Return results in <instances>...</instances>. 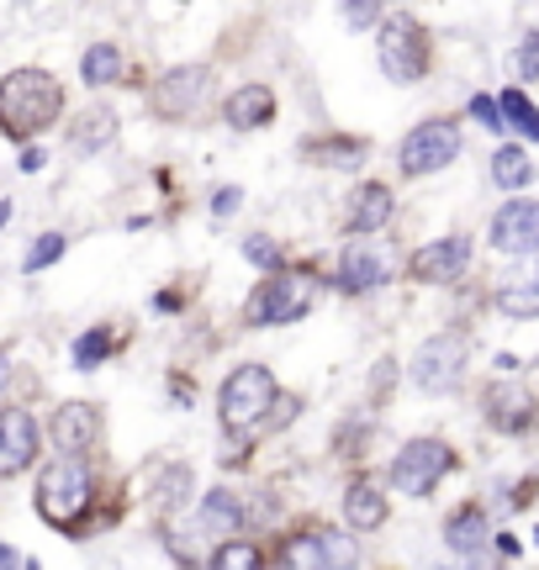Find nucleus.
Wrapping results in <instances>:
<instances>
[{
    "label": "nucleus",
    "instance_id": "obj_1",
    "mask_svg": "<svg viewBox=\"0 0 539 570\" xmlns=\"http://www.w3.org/2000/svg\"><path fill=\"white\" fill-rule=\"evenodd\" d=\"M63 111V90L48 69H11L0 80V132L11 142L38 138L42 127H53Z\"/></svg>",
    "mask_w": 539,
    "mask_h": 570
},
{
    "label": "nucleus",
    "instance_id": "obj_2",
    "mask_svg": "<svg viewBox=\"0 0 539 570\" xmlns=\"http://www.w3.org/2000/svg\"><path fill=\"white\" fill-rule=\"evenodd\" d=\"M38 512L42 523H53L59 533H80V518L85 508L96 502V481H90V465L85 460H53V465H42L38 475Z\"/></svg>",
    "mask_w": 539,
    "mask_h": 570
},
{
    "label": "nucleus",
    "instance_id": "obj_3",
    "mask_svg": "<svg viewBox=\"0 0 539 570\" xmlns=\"http://www.w3.org/2000/svg\"><path fill=\"white\" fill-rule=\"evenodd\" d=\"M281 402V386L265 365H238L228 370V381L217 391V412H223V428L228 433H249V428H265L270 412Z\"/></svg>",
    "mask_w": 539,
    "mask_h": 570
},
{
    "label": "nucleus",
    "instance_id": "obj_4",
    "mask_svg": "<svg viewBox=\"0 0 539 570\" xmlns=\"http://www.w3.org/2000/svg\"><path fill=\"white\" fill-rule=\"evenodd\" d=\"M317 302V285L307 275H270L244 306V323L249 327H286L296 317H307Z\"/></svg>",
    "mask_w": 539,
    "mask_h": 570
},
{
    "label": "nucleus",
    "instance_id": "obj_5",
    "mask_svg": "<svg viewBox=\"0 0 539 570\" xmlns=\"http://www.w3.org/2000/svg\"><path fill=\"white\" fill-rule=\"evenodd\" d=\"M465 354H471V338L465 333H434L423 338L413 354V386L423 396H450L465 375Z\"/></svg>",
    "mask_w": 539,
    "mask_h": 570
},
{
    "label": "nucleus",
    "instance_id": "obj_6",
    "mask_svg": "<svg viewBox=\"0 0 539 570\" xmlns=\"http://www.w3.org/2000/svg\"><path fill=\"white\" fill-rule=\"evenodd\" d=\"M375 53H381V69H386V80H396V85L423 80V69H429V38H423V27H418L413 17L381 21Z\"/></svg>",
    "mask_w": 539,
    "mask_h": 570
},
{
    "label": "nucleus",
    "instance_id": "obj_7",
    "mask_svg": "<svg viewBox=\"0 0 539 570\" xmlns=\"http://www.w3.org/2000/svg\"><path fill=\"white\" fill-rule=\"evenodd\" d=\"M450 470H455V454H450L444 439H413V444H402V454L392 460V487L402 491V497H429Z\"/></svg>",
    "mask_w": 539,
    "mask_h": 570
},
{
    "label": "nucleus",
    "instance_id": "obj_8",
    "mask_svg": "<svg viewBox=\"0 0 539 570\" xmlns=\"http://www.w3.org/2000/svg\"><path fill=\"white\" fill-rule=\"evenodd\" d=\"M460 159V122L450 117H434V122H418L408 138H402V175H434L444 164Z\"/></svg>",
    "mask_w": 539,
    "mask_h": 570
},
{
    "label": "nucleus",
    "instance_id": "obj_9",
    "mask_svg": "<svg viewBox=\"0 0 539 570\" xmlns=\"http://www.w3.org/2000/svg\"><path fill=\"white\" fill-rule=\"evenodd\" d=\"M207 101H212V69H202V63L169 69L165 80L154 85V111L165 122H196Z\"/></svg>",
    "mask_w": 539,
    "mask_h": 570
},
{
    "label": "nucleus",
    "instance_id": "obj_10",
    "mask_svg": "<svg viewBox=\"0 0 539 570\" xmlns=\"http://www.w3.org/2000/svg\"><path fill=\"white\" fill-rule=\"evenodd\" d=\"M386 281H392L386 244H344V254H339V291L344 296H371Z\"/></svg>",
    "mask_w": 539,
    "mask_h": 570
},
{
    "label": "nucleus",
    "instance_id": "obj_11",
    "mask_svg": "<svg viewBox=\"0 0 539 570\" xmlns=\"http://www.w3.org/2000/svg\"><path fill=\"white\" fill-rule=\"evenodd\" d=\"M38 460V423L27 407H0V481H11Z\"/></svg>",
    "mask_w": 539,
    "mask_h": 570
},
{
    "label": "nucleus",
    "instance_id": "obj_12",
    "mask_svg": "<svg viewBox=\"0 0 539 570\" xmlns=\"http://www.w3.org/2000/svg\"><path fill=\"white\" fill-rule=\"evenodd\" d=\"M492 248L498 254H539V202H508L492 217Z\"/></svg>",
    "mask_w": 539,
    "mask_h": 570
},
{
    "label": "nucleus",
    "instance_id": "obj_13",
    "mask_svg": "<svg viewBox=\"0 0 539 570\" xmlns=\"http://www.w3.org/2000/svg\"><path fill=\"white\" fill-rule=\"evenodd\" d=\"M53 444L69 454V460H80L90 449L101 444V407H90V402H63L53 412Z\"/></svg>",
    "mask_w": 539,
    "mask_h": 570
},
{
    "label": "nucleus",
    "instance_id": "obj_14",
    "mask_svg": "<svg viewBox=\"0 0 539 570\" xmlns=\"http://www.w3.org/2000/svg\"><path fill=\"white\" fill-rule=\"evenodd\" d=\"M465 265H471V244L465 238H439V244H423L413 254V281L423 285H450L465 275Z\"/></svg>",
    "mask_w": 539,
    "mask_h": 570
},
{
    "label": "nucleus",
    "instance_id": "obj_15",
    "mask_svg": "<svg viewBox=\"0 0 539 570\" xmlns=\"http://www.w3.org/2000/svg\"><path fill=\"white\" fill-rule=\"evenodd\" d=\"M392 212H396L392 190H386L381 180H371V185H360V190L350 196V206H344V227L371 238V233H381V227L392 223Z\"/></svg>",
    "mask_w": 539,
    "mask_h": 570
},
{
    "label": "nucleus",
    "instance_id": "obj_16",
    "mask_svg": "<svg viewBox=\"0 0 539 570\" xmlns=\"http://www.w3.org/2000/svg\"><path fill=\"white\" fill-rule=\"evenodd\" d=\"M535 412H539V402L523 386H513V381L487 391V423L498 428V433H523V428L535 423Z\"/></svg>",
    "mask_w": 539,
    "mask_h": 570
},
{
    "label": "nucleus",
    "instance_id": "obj_17",
    "mask_svg": "<svg viewBox=\"0 0 539 570\" xmlns=\"http://www.w3.org/2000/svg\"><path fill=\"white\" fill-rule=\"evenodd\" d=\"M223 117H228L233 132L270 127L275 122V90H270V85H244V90H233L228 106H223Z\"/></svg>",
    "mask_w": 539,
    "mask_h": 570
},
{
    "label": "nucleus",
    "instance_id": "obj_18",
    "mask_svg": "<svg viewBox=\"0 0 539 570\" xmlns=\"http://www.w3.org/2000/svg\"><path fill=\"white\" fill-rule=\"evenodd\" d=\"M386 512H392V502H386V491L375 487V481H354L344 491V518H350L354 533H375L386 523Z\"/></svg>",
    "mask_w": 539,
    "mask_h": 570
},
{
    "label": "nucleus",
    "instance_id": "obj_19",
    "mask_svg": "<svg viewBox=\"0 0 539 570\" xmlns=\"http://www.w3.org/2000/svg\"><path fill=\"white\" fill-rule=\"evenodd\" d=\"M249 523V508L233 497V491H207V502H202V512H196V529L202 533H233Z\"/></svg>",
    "mask_w": 539,
    "mask_h": 570
},
{
    "label": "nucleus",
    "instance_id": "obj_20",
    "mask_svg": "<svg viewBox=\"0 0 539 570\" xmlns=\"http://www.w3.org/2000/svg\"><path fill=\"white\" fill-rule=\"evenodd\" d=\"M111 138H117V111H106V106L80 111V122L69 127V148L75 154H101Z\"/></svg>",
    "mask_w": 539,
    "mask_h": 570
},
{
    "label": "nucleus",
    "instance_id": "obj_21",
    "mask_svg": "<svg viewBox=\"0 0 539 570\" xmlns=\"http://www.w3.org/2000/svg\"><path fill=\"white\" fill-rule=\"evenodd\" d=\"M444 544L455 554H477L481 544H487V512L471 502V508H455L450 518H444Z\"/></svg>",
    "mask_w": 539,
    "mask_h": 570
},
{
    "label": "nucleus",
    "instance_id": "obj_22",
    "mask_svg": "<svg viewBox=\"0 0 539 570\" xmlns=\"http://www.w3.org/2000/svg\"><path fill=\"white\" fill-rule=\"evenodd\" d=\"M498 306L508 312V317H539V269L502 281L498 285Z\"/></svg>",
    "mask_w": 539,
    "mask_h": 570
},
{
    "label": "nucleus",
    "instance_id": "obj_23",
    "mask_svg": "<svg viewBox=\"0 0 539 570\" xmlns=\"http://www.w3.org/2000/svg\"><path fill=\"white\" fill-rule=\"evenodd\" d=\"M281 570H329V550H323V533H296L286 539V550H281Z\"/></svg>",
    "mask_w": 539,
    "mask_h": 570
},
{
    "label": "nucleus",
    "instance_id": "obj_24",
    "mask_svg": "<svg viewBox=\"0 0 539 570\" xmlns=\"http://www.w3.org/2000/svg\"><path fill=\"white\" fill-rule=\"evenodd\" d=\"M80 75H85V85H111L117 75H122V48L117 42H90L85 48V63H80Z\"/></svg>",
    "mask_w": 539,
    "mask_h": 570
},
{
    "label": "nucleus",
    "instance_id": "obj_25",
    "mask_svg": "<svg viewBox=\"0 0 539 570\" xmlns=\"http://www.w3.org/2000/svg\"><path fill=\"white\" fill-rule=\"evenodd\" d=\"M492 180H498L502 190H523V185L535 180V159H529L523 148H513V142H508V148H498V154H492Z\"/></svg>",
    "mask_w": 539,
    "mask_h": 570
},
{
    "label": "nucleus",
    "instance_id": "obj_26",
    "mask_svg": "<svg viewBox=\"0 0 539 570\" xmlns=\"http://www.w3.org/2000/svg\"><path fill=\"white\" fill-rule=\"evenodd\" d=\"M307 154H317L312 164H333V169H354L365 159V138H329V142H307Z\"/></svg>",
    "mask_w": 539,
    "mask_h": 570
},
{
    "label": "nucleus",
    "instance_id": "obj_27",
    "mask_svg": "<svg viewBox=\"0 0 539 570\" xmlns=\"http://www.w3.org/2000/svg\"><path fill=\"white\" fill-rule=\"evenodd\" d=\"M259 544L254 539H223L217 550H212V570H259Z\"/></svg>",
    "mask_w": 539,
    "mask_h": 570
},
{
    "label": "nucleus",
    "instance_id": "obj_28",
    "mask_svg": "<svg viewBox=\"0 0 539 570\" xmlns=\"http://www.w3.org/2000/svg\"><path fill=\"white\" fill-rule=\"evenodd\" d=\"M498 111H502V127H519L523 138H535V142H539V111H535L529 101H523V90H502Z\"/></svg>",
    "mask_w": 539,
    "mask_h": 570
},
{
    "label": "nucleus",
    "instance_id": "obj_29",
    "mask_svg": "<svg viewBox=\"0 0 539 570\" xmlns=\"http://www.w3.org/2000/svg\"><path fill=\"white\" fill-rule=\"evenodd\" d=\"M190 487H196V475H190V465H169L165 475H159V487H154V502L165 512H175L180 502L190 497Z\"/></svg>",
    "mask_w": 539,
    "mask_h": 570
},
{
    "label": "nucleus",
    "instance_id": "obj_30",
    "mask_svg": "<svg viewBox=\"0 0 539 570\" xmlns=\"http://www.w3.org/2000/svg\"><path fill=\"white\" fill-rule=\"evenodd\" d=\"M117 348V338H111V327H90L80 344H75V370H96Z\"/></svg>",
    "mask_w": 539,
    "mask_h": 570
},
{
    "label": "nucleus",
    "instance_id": "obj_31",
    "mask_svg": "<svg viewBox=\"0 0 539 570\" xmlns=\"http://www.w3.org/2000/svg\"><path fill=\"white\" fill-rule=\"evenodd\" d=\"M63 248H69V238H63V233H42V238H32V248H27L21 269H27V275H38V269H48L53 259H63Z\"/></svg>",
    "mask_w": 539,
    "mask_h": 570
},
{
    "label": "nucleus",
    "instance_id": "obj_32",
    "mask_svg": "<svg viewBox=\"0 0 539 570\" xmlns=\"http://www.w3.org/2000/svg\"><path fill=\"white\" fill-rule=\"evenodd\" d=\"M244 259L259 269H281L286 265V254L275 248V238H265V233H254V238H244Z\"/></svg>",
    "mask_w": 539,
    "mask_h": 570
},
{
    "label": "nucleus",
    "instance_id": "obj_33",
    "mask_svg": "<svg viewBox=\"0 0 539 570\" xmlns=\"http://www.w3.org/2000/svg\"><path fill=\"white\" fill-rule=\"evenodd\" d=\"M344 21H350V32H365L381 21V0H344Z\"/></svg>",
    "mask_w": 539,
    "mask_h": 570
},
{
    "label": "nucleus",
    "instance_id": "obj_34",
    "mask_svg": "<svg viewBox=\"0 0 539 570\" xmlns=\"http://www.w3.org/2000/svg\"><path fill=\"white\" fill-rule=\"evenodd\" d=\"M513 69H519L523 80H539V32L519 42V53H513Z\"/></svg>",
    "mask_w": 539,
    "mask_h": 570
},
{
    "label": "nucleus",
    "instance_id": "obj_35",
    "mask_svg": "<svg viewBox=\"0 0 539 570\" xmlns=\"http://www.w3.org/2000/svg\"><path fill=\"white\" fill-rule=\"evenodd\" d=\"M471 117H477L481 127L502 132V111H498V101H492V96H477V101H471Z\"/></svg>",
    "mask_w": 539,
    "mask_h": 570
},
{
    "label": "nucleus",
    "instance_id": "obj_36",
    "mask_svg": "<svg viewBox=\"0 0 539 570\" xmlns=\"http://www.w3.org/2000/svg\"><path fill=\"white\" fill-rule=\"evenodd\" d=\"M238 202H244V190H238V185H223V190L212 196V217H233Z\"/></svg>",
    "mask_w": 539,
    "mask_h": 570
},
{
    "label": "nucleus",
    "instance_id": "obj_37",
    "mask_svg": "<svg viewBox=\"0 0 539 570\" xmlns=\"http://www.w3.org/2000/svg\"><path fill=\"white\" fill-rule=\"evenodd\" d=\"M0 570H42L38 560H27V554H17L11 544H0Z\"/></svg>",
    "mask_w": 539,
    "mask_h": 570
},
{
    "label": "nucleus",
    "instance_id": "obj_38",
    "mask_svg": "<svg viewBox=\"0 0 539 570\" xmlns=\"http://www.w3.org/2000/svg\"><path fill=\"white\" fill-rule=\"evenodd\" d=\"M42 164H48V154H42V148H21V169H27V175H38Z\"/></svg>",
    "mask_w": 539,
    "mask_h": 570
},
{
    "label": "nucleus",
    "instance_id": "obj_39",
    "mask_svg": "<svg viewBox=\"0 0 539 570\" xmlns=\"http://www.w3.org/2000/svg\"><path fill=\"white\" fill-rule=\"evenodd\" d=\"M6 370H11V360H6V354H0V391H6Z\"/></svg>",
    "mask_w": 539,
    "mask_h": 570
},
{
    "label": "nucleus",
    "instance_id": "obj_40",
    "mask_svg": "<svg viewBox=\"0 0 539 570\" xmlns=\"http://www.w3.org/2000/svg\"><path fill=\"white\" fill-rule=\"evenodd\" d=\"M6 217H11V206H6V202H0V227H6Z\"/></svg>",
    "mask_w": 539,
    "mask_h": 570
},
{
    "label": "nucleus",
    "instance_id": "obj_41",
    "mask_svg": "<svg viewBox=\"0 0 539 570\" xmlns=\"http://www.w3.org/2000/svg\"><path fill=\"white\" fill-rule=\"evenodd\" d=\"M471 570H492V566H481V560H477V566H471Z\"/></svg>",
    "mask_w": 539,
    "mask_h": 570
},
{
    "label": "nucleus",
    "instance_id": "obj_42",
    "mask_svg": "<svg viewBox=\"0 0 539 570\" xmlns=\"http://www.w3.org/2000/svg\"><path fill=\"white\" fill-rule=\"evenodd\" d=\"M535 539H539V533H535Z\"/></svg>",
    "mask_w": 539,
    "mask_h": 570
}]
</instances>
